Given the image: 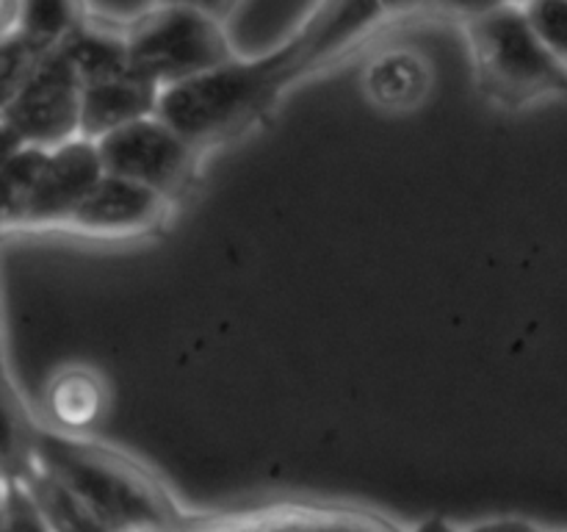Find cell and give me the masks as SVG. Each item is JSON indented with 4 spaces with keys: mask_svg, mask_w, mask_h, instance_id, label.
<instances>
[{
    "mask_svg": "<svg viewBox=\"0 0 567 532\" xmlns=\"http://www.w3.org/2000/svg\"><path fill=\"white\" fill-rule=\"evenodd\" d=\"M310 28L302 25L288 42L258 59L233 55L225 64L164 86L155 114L169 122L194 147L216 142L252 116L282 83L299 72Z\"/></svg>",
    "mask_w": 567,
    "mask_h": 532,
    "instance_id": "cell-1",
    "label": "cell"
},
{
    "mask_svg": "<svg viewBox=\"0 0 567 532\" xmlns=\"http://www.w3.org/2000/svg\"><path fill=\"white\" fill-rule=\"evenodd\" d=\"M463 25L482 92L496 103L520 109L567 92V72L540 42L520 3H502L465 17Z\"/></svg>",
    "mask_w": 567,
    "mask_h": 532,
    "instance_id": "cell-2",
    "label": "cell"
},
{
    "mask_svg": "<svg viewBox=\"0 0 567 532\" xmlns=\"http://www.w3.org/2000/svg\"><path fill=\"white\" fill-rule=\"evenodd\" d=\"M122 37L131 70L158 89L186 81L236 55L219 17L172 0H161L127 22Z\"/></svg>",
    "mask_w": 567,
    "mask_h": 532,
    "instance_id": "cell-3",
    "label": "cell"
},
{
    "mask_svg": "<svg viewBox=\"0 0 567 532\" xmlns=\"http://www.w3.org/2000/svg\"><path fill=\"white\" fill-rule=\"evenodd\" d=\"M31 454L92 510L103 530L169 524L166 504L155 488L127 466L109 463L103 454H89L61 436L31 438Z\"/></svg>",
    "mask_w": 567,
    "mask_h": 532,
    "instance_id": "cell-4",
    "label": "cell"
},
{
    "mask_svg": "<svg viewBox=\"0 0 567 532\" xmlns=\"http://www.w3.org/2000/svg\"><path fill=\"white\" fill-rule=\"evenodd\" d=\"M92 142L97 147L103 172L142 183L164 194L166 200L175 197L188 181L194 170V155L199 150L155 111L125 122Z\"/></svg>",
    "mask_w": 567,
    "mask_h": 532,
    "instance_id": "cell-5",
    "label": "cell"
},
{
    "mask_svg": "<svg viewBox=\"0 0 567 532\" xmlns=\"http://www.w3.org/2000/svg\"><path fill=\"white\" fill-rule=\"evenodd\" d=\"M0 116L33 147H55L81 136V78L55 44L0 109Z\"/></svg>",
    "mask_w": 567,
    "mask_h": 532,
    "instance_id": "cell-6",
    "label": "cell"
},
{
    "mask_svg": "<svg viewBox=\"0 0 567 532\" xmlns=\"http://www.w3.org/2000/svg\"><path fill=\"white\" fill-rule=\"evenodd\" d=\"M100 175H103V164H100L92 139L75 136L70 142L44 150L20 227L64 225L66 216Z\"/></svg>",
    "mask_w": 567,
    "mask_h": 532,
    "instance_id": "cell-7",
    "label": "cell"
},
{
    "mask_svg": "<svg viewBox=\"0 0 567 532\" xmlns=\"http://www.w3.org/2000/svg\"><path fill=\"white\" fill-rule=\"evenodd\" d=\"M169 200L153 188L103 172L81 203L66 216L64 227L89 236H133L164 216Z\"/></svg>",
    "mask_w": 567,
    "mask_h": 532,
    "instance_id": "cell-8",
    "label": "cell"
},
{
    "mask_svg": "<svg viewBox=\"0 0 567 532\" xmlns=\"http://www.w3.org/2000/svg\"><path fill=\"white\" fill-rule=\"evenodd\" d=\"M158 92L133 70L81 83V136L100 139L125 122L153 114Z\"/></svg>",
    "mask_w": 567,
    "mask_h": 532,
    "instance_id": "cell-9",
    "label": "cell"
},
{
    "mask_svg": "<svg viewBox=\"0 0 567 532\" xmlns=\"http://www.w3.org/2000/svg\"><path fill=\"white\" fill-rule=\"evenodd\" d=\"M432 89V64L415 48H388L371 55L363 70V92L388 114L419 109Z\"/></svg>",
    "mask_w": 567,
    "mask_h": 532,
    "instance_id": "cell-10",
    "label": "cell"
},
{
    "mask_svg": "<svg viewBox=\"0 0 567 532\" xmlns=\"http://www.w3.org/2000/svg\"><path fill=\"white\" fill-rule=\"evenodd\" d=\"M50 421L64 432H83L97 424L109 408V391L97 371L86 366H66L55 371L44 391Z\"/></svg>",
    "mask_w": 567,
    "mask_h": 532,
    "instance_id": "cell-11",
    "label": "cell"
},
{
    "mask_svg": "<svg viewBox=\"0 0 567 532\" xmlns=\"http://www.w3.org/2000/svg\"><path fill=\"white\" fill-rule=\"evenodd\" d=\"M83 20H86L83 0H22L17 33L31 39L42 50H53Z\"/></svg>",
    "mask_w": 567,
    "mask_h": 532,
    "instance_id": "cell-12",
    "label": "cell"
},
{
    "mask_svg": "<svg viewBox=\"0 0 567 532\" xmlns=\"http://www.w3.org/2000/svg\"><path fill=\"white\" fill-rule=\"evenodd\" d=\"M526 20L567 72V0H520Z\"/></svg>",
    "mask_w": 567,
    "mask_h": 532,
    "instance_id": "cell-13",
    "label": "cell"
},
{
    "mask_svg": "<svg viewBox=\"0 0 567 532\" xmlns=\"http://www.w3.org/2000/svg\"><path fill=\"white\" fill-rule=\"evenodd\" d=\"M44 53L48 50L33 44L22 33H11V37L0 39V109L25 83V78L31 75L33 66L39 64Z\"/></svg>",
    "mask_w": 567,
    "mask_h": 532,
    "instance_id": "cell-14",
    "label": "cell"
},
{
    "mask_svg": "<svg viewBox=\"0 0 567 532\" xmlns=\"http://www.w3.org/2000/svg\"><path fill=\"white\" fill-rule=\"evenodd\" d=\"M31 458V438L22 427L14 399L0 386V477L22 474Z\"/></svg>",
    "mask_w": 567,
    "mask_h": 532,
    "instance_id": "cell-15",
    "label": "cell"
},
{
    "mask_svg": "<svg viewBox=\"0 0 567 532\" xmlns=\"http://www.w3.org/2000/svg\"><path fill=\"white\" fill-rule=\"evenodd\" d=\"M155 3H161V0H83V9H86L89 20L125 28L127 22H133L144 11L153 9Z\"/></svg>",
    "mask_w": 567,
    "mask_h": 532,
    "instance_id": "cell-16",
    "label": "cell"
},
{
    "mask_svg": "<svg viewBox=\"0 0 567 532\" xmlns=\"http://www.w3.org/2000/svg\"><path fill=\"white\" fill-rule=\"evenodd\" d=\"M382 17H408L426 9H441V0H377Z\"/></svg>",
    "mask_w": 567,
    "mask_h": 532,
    "instance_id": "cell-17",
    "label": "cell"
},
{
    "mask_svg": "<svg viewBox=\"0 0 567 532\" xmlns=\"http://www.w3.org/2000/svg\"><path fill=\"white\" fill-rule=\"evenodd\" d=\"M22 0H0V39L11 37L20 28Z\"/></svg>",
    "mask_w": 567,
    "mask_h": 532,
    "instance_id": "cell-18",
    "label": "cell"
},
{
    "mask_svg": "<svg viewBox=\"0 0 567 532\" xmlns=\"http://www.w3.org/2000/svg\"><path fill=\"white\" fill-rule=\"evenodd\" d=\"M172 3H186V6H194V9L208 11V14H214V17H219V20H225L227 11H230L233 6L238 3V0H172Z\"/></svg>",
    "mask_w": 567,
    "mask_h": 532,
    "instance_id": "cell-19",
    "label": "cell"
},
{
    "mask_svg": "<svg viewBox=\"0 0 567 532\" xmlns=\"http://www.w3.org/2000/svg\"><path fill=\"white\" fill-rule=\"evenodd\" d=\"M0 519H3V477H0Z\"/></svg>",
    "mask_w": 567,
    "mask_h": 532,
    "instance_id": "cell-20",
    "label": "cell"
}]
</instances>
